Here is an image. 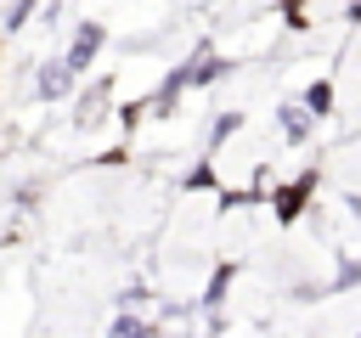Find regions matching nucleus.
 <instances>
[{
    "label": "nucleus",
    "instance_id": "nucleus-8",
    "mask_svg": "<svg viewBox=\"0 0 361 338\" xmlns=\"http://www.w3.org/2000/svg\"><path fill=\"white\" fill-rule=\"evenodd\" d=\"M226 282H231V265H220V270H214V282H209L203 304H220V299H226Z\"/></svg>",
    "mask_w": 361,
    "mask_h": 338
},
{
    "label": "nucleus",
    "instance_id": "nucleus-6",
    "mask_svg": "<svg viewBox=\"0 0 361 338\" xmlns=\"http://www.w3.org/2000/svg\"><path fill=\"white\" fill-rule=\"evenodd\" d=\"M299 107H305V113H333V84H327V79H316V84L305 90V101H299Z\"/></svg>",
    "mask_w": 361,
    "mask_h": 338
},
{
    "label": "nucleus",
    "instance_id": "nucleus-2",
    "mask_svg": "<svg viewBox=\"0 0 361 338\" xmlns=\"http://www.w3.org/2000/svg\"><path fill=\"white\" fill-rule=\"evenodd\" d=\"M102 45H107V28H102L96 17H85V23L73 28V39H68V51H62V62H68L73 73H90V62L102 56Z\"/></svg>",
    "mask_w": 361,
    "mask_h": 338
},
{
    "label": "nucleus",
    "instance_id": "nucleus-9",
    "mask_svg": "<svg viewBox=\"0 0 361 338\" xmlns=\"http://www.w3.org/2000/svg\"><path fill=\"white\" fill-rule=\"evenodd\" d=\"M305 124H310V118H305V113H299V107H282V130H288V135H293V141H299V135H305Z\"/></svg>",
    "mask_w": 361,
    "mask_h": 338
},
{
    "label": "nucleus",
    "instance_id": "nucleus-10",
    "mask_svg": "<svg viewBox=\"0 0 361 338\" xmlns=\"http://www.w3.org/2000/svg\"><path fill=\"white\" fill-rule=\"evenodd\" d=\"M237 124H243V113H226V118H220V124H214V141H226V135H231V130H237Z\"/></svg>",
    "mask_w": 361,
    "mask_h": 338
},
{
    "label": "nucleus",
    "instance_id": "nucleus-1",
    "mask_svg": "<svg viewBox=\"0 0 361 338\" xmlns=\"http://www.w3.org/2000/svg\"><path fill=\"white\" fill-rule=\"evenodd\" d=\"M73 84H79V73H73L62 56H45V62L34 68V101H45V107H51V101H68Z\"/></svg>",
    "mask_w": 361,
    "mask_h": 338
},
{
    "label": "nucleus",
    "instance_id": "nucleus-4",
    "mask_svg": "<svg viewBox=\"0 0 361 338\" xmlns=\"http://www.w3.org/2000/svg\"><path fill=\"white\" fill-rule=\"evenodd\" d=\"M34 6H39V0H11V6L0 11V34H23L28 17H34Z\"/></svg>",
    "mask_w": 361,
    "mask_h": 338
},
{
    "label": "nucleus",
    "instance_id": "nucleus-5",
    "mask_svg": "<svg viewBox=\"0 0 361 338\" xmlns=\"http://www.w3.org/2000/svg\"><path fill=\"white\" fill-rule=\"evenodd\" d=\"M107 338H152V327H147L141 315H130V310H118V315H113V327H107Z\"/></svg>",
    "mask_w": 361,
    "mask_h": 338
},
{
    "label": "nucleus",
    "instance_id": "nucleus-3",
    "mask_svg": "<svg viewBox=\"0 0 361 338\" xmlns=\"http://www.w3.org/2000/svg\"><path fill=\"white\" fill-rule=\"evenodd\" d=\"M310 186H316V175H299L293 186H282V192H276V214H282V220H293V214L305 208V197H310Z\"/></svg>",
    "mask_w": 361,
    "mask_h": 338
},
{
    "label": "nucleus",
    "instance_id": "nucleus-7",
    "mask_svg": "<svg viewBox=\"0 0 361 338\" xmlns=\"http://www.w3.org/2000/svg\"><path fill=\"white\" fill-rule=\"evenodd\" d=\"M107 90H113V79H96V84L79 96V118H96V107H102V96H107Z\"/></svg>",
    "mask_w": 361,
    "mask_h": 338
}]
</instances>
